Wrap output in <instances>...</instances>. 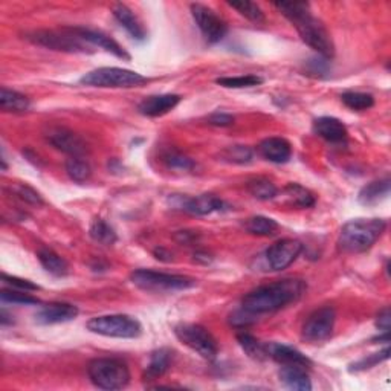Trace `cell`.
I'll return each instance as SVG.
<instances>
[{
  "mask_svg": "<svg viewBox=\"0 0 391 391\" xmlns=\"http://www.w3.org/2000/svg\"><path fill=\"white\" fill-rule=\"evenodd\" d=\"M75 35H78L79 39L86 41L91 46H98L104 51L110 52L115 57H118L121 60H130V56L127 54V51L124 49L118 41H115L112 37H109L108 34H104L101 31L96 30H89V28H82V26H77V28H70Z\"/></svg>",
  "mask_w": 391,
  "mask_h": 391,
  "instance_id": "obj_15",
  "label": "cell"
},
{
  "mask_svg": "<svg viewBox=\"0 0 391 391\" xmlns=\"http://www.w3.org/2000/svg\"><path fill=\"white\" fill-rule=\"evenodd\" d=\"M172 364V352L168 349H159L152 353L150 357V362L144 371V379L146 380H156L170 368Z\"/></svg>",
  "mask_w": 391,
  "mask_h": 391,
  "instance_id": "obj_24",
  "label": "cell"
},
{
  "mask_svg": "<svg viewBox=\"0 0 391 391\" xmlns=\"http://www.w3.org/2000/svg\"><path fill=\"white\" fill-rule=\"evenodd\" d=\"M46 139L52 147H56L60 152H63L72 158H82L87 152L86 142L75 135L74 132L68 129H51L46 135Z\"/></svg>",
  "mask_w": 391,
  "mask_h": 391,
  "instance_id": "obj_14",
  "label": "cell"
},
{
  "mask_svg": "<svg viewBox=\"0 0 391 391\" xmlns=\"http://www.w3.org/2000/svg\"><path fill=\"white\" fill-rule=\"evenodd\" d=\"M89 234L95 240L96 243H101L104 246H110L115 242H117V233H115V229L108 224V222H104L103 219H95L91 228H89Z\"/></svg>",
  "mask_w": 391,
  "mask_h": 391,
  "instance_id": "obj_28",
  "label": "cell"
},
{
  "mask_svg": "<svg viewBox=\"0 0 391 391\" xmlns=\"http://www.w3.org/2000/svg\"><path fill=\"white\" fill-rule=\"evenodd\" d=\"M387 222L382 219H357L347 222L338 237V248L345 254H361L368 251L384 234Z\"/></svg>",
  "mask_w": 391,
  "mask_h": 391,
  "instance_id": "obj_2",
  "label": "cell"
},
{
  "mask_svg": "<svg viewBox=\"0 0 391 391\" xmlns=\"http://www.w3.org/2000/svg\"><path fill=\"white\" fill-rule=\"evenodd\" d=\"M390 358V349H384L382 352L379 353H373L371 357L366 358V359H361L359 362L357 364H353L350 371H362V370H368L371 367H375L378 366V364H380L382 361H387Z\"/></svg>",
  "mask_w": 391,
  "mask_h": 391,
  "instance_id": "obj_40",
  "label": "cell"
},
{
  "mask_svg": "<svg viewBox=\"0 0 391 391\" xmlns=\"http://www.w3.org/2000/svg\"><path fill=\"white\" fill-rule=\"evenodd\" d=\"M301 251H303V243L298 240L283 238L266 251V262L272 271H283L298 259Z\"/></svg>",
  "mask_w": 391,
  "mask_h": 391,
  "instance_id": "obj_13",
  "label": "cell"
},
{
  "mask_svg": "<svg viewBox=\"0 0 391 391\" xmlns=\"http://www.w3.org/2000/svg\"><path fill=\"white\" fill-rule=\"evenodd\" d=\"M245 228L250 234L266 237V236H274L275 233H277L278 224L274 219L264 217V216H255V217L246 220Z\"/></svg>",
  "mask_w": 391,
  "mask_h": 391,
  "instance_id": "obj_30",
  "label": "cell"
},
{
  "mask_svg": "<svg viewBox=\"0 0 391 391\" xmlns=\"http://www.w3.org/2000/svg\"><path fill=\"white\" fill-rule=\"evenodd\" d=\"M0 298H2L4 303H11V305H39L40 300L35 298L30 293H26L25 290H19V289H2L0 292Z\"/></svg>",
  "mask_w": 391,
  "mask_h": 391,
  "instance_id": "obj_36",
  "label": "cell"
},
{
  "mask_svg": "<svg viewBox=\"0 0 391 391\" xmlns=\"http://www.w3.org/2000/svg\"><path fill=\"white\" fill-rule=\"evenodd\" d=\"M87 375L92 384L101 390H121L130 382L126 362L117 358H98L89 362Z\"/></svg>",
  "mask_w": 391,
  "mask_h": 391,
  "instance_id": "obj_3",
  "label": "cell"
},
{
  "mask_svg": "<svg viewBox=\"0 0 391 391\" xmlns=\"http://www.w3.org/2000/svg\"><path fill=\"white\" fill-rule=\"evenodd\" d=\"M112 13L115 19L118 20V23L132 35L133 39L139 41L147 39V31L144 28V25L141 23L138 15L133 13L127 5L115 4L112 6Z\"/></svg>",
  "mask_w": 391,
  "mask_h": 391,
  "instance_id": "obj_19",
  "label": "cell"
},
{
  "mask_svg": "<svg viewBox=\"0 0 391 391\" xmlns=\"http://www.w3.org/2000/svg\"><path fill=\"white\" fill-rule=\"evenodd\" d=\"M220 158L229 164H250L252 159V150L245 146H231L220 153Z\"/></svg>",
  "mask_w": 391,
  "mask_h": 391,
  "instance_id": "obj_34",
  "label": "cell"
},
{
  "mask_svg": "<svg viewBox=\"0 0 391 391\" xmlns=\"http://www.w3.org/2000/svg\"><path fill=\"white\" fill-rule=\"evenodd\" d=\"M174 333L182 344L190 347L202 358L216 359L219 353V345L216 338L212 336L205 327L199 324H179L174 327Z\"/></svg>",
  "mask_w": 391,
  "mask_h": 391,
  "instance_id": "obj_9",
  "label": "cell"
},
{
  "mask_svg": "<svg viewBox=\"0 0 391 391\" xmlns=\"http://www.w3.org/2000/svg\"><path fill=\"white\" fill-rule=\"evenodd\" d=\"M309 70L315 75H323L328 72V58H324L319 56V58H312L307 61Z\"/></svg>",
  "mask_w": 391,
  "mask_h": 391,
  "instance_id": "obj_43",
  "label": "cell"
},
{
  "mask_svg": "<svg viewBox=\"0 0 391 391\" xmlns=\"http://www.w3.org/2000/svg\"><path fill=\"white\" fill-rule=\"evenodd\" d=\"M390 326H391V314H390V307L382 309L378 318H376V327L379 328L380 332L388 333L390 332Z\"/></svg>",
  "mask_w": 391,
  "mask_h": 391,
  "instance_id": "obj_45",
  "label": "cell"
},
{
  "mask_svg": "<svg viewBox=\"0 0 391 391\" xmlns=\"http://www.w3.org/2000/svg\"><path fill=\"white\" fill-rule=\"evenodd\" d=\"M2 281L13 289H19V290H25V292L40 289L37 284H34L30 280H23V278H19V277H11V275H6V274H2Z\"/></svg>",
  "mask_w": 391,
  "mask_h": 391,
  "instance_id": "obj_42",
  "label": "cell"
},
{
  "mask_svg": "<svg viewBox=\"0 0 391 391\" xmlns=\"http://www.w3.org/2000/svg\"><path fill=\"white\" fill-rule=\"evenodd\" d=\"M170 205L191 216H207L211 212H224L229 210L228 203L216 198L214 194H200L194 198L174 194L170 198Z\"/></svg>",
  "mask_w": 391,
  "mask_h": 391,
  "instance_id": "obj_11",
  "label": "cell"
},
{
  "mask_svg": "<svg viewBox=\"0 0 391 391\" xmlns=\"http://www.w3.org/2000/svg\"><path fill=\"white\" fill-rule=\"evenodd\" d=\"M155 257L161 262H172L173 260V254L168 252L167 250H164V248H158V250H155Z\"/></svg>",
  "mask_w": 391,
  "mask_h": 391,
  "instance_id": "obj_46",
  "label": "cell"
},
{
  "mask_svg": "<svg viewBox=\"0 0 391 391\" xmlns=\"http://www.w3.org/2000/svg\"><path fill=\"white\" fill-rule=\"evenodd\" d=\"M259 153L269 162L286 164L292 156V147L284 138H268L260 142Z\"/></svg>",
  "mask_w": 391,
  "mask_h": 391,
  "instance_id": "obj_20",
  "label": "cell"
},
{
  "mask_svg": "<svg viewBox=\"0 0 391 391\" xmlns=\"http://www.w3.org/2000/svg\"><path fill=\"white\" fill-rule=\"evenodd\" d=\"M216 83L228 87V89H243V87H254L263 83V78L257 75H240V77H222L217 78Z\"/></svg>",
  "mask_w": 391,
  "mask_h": 391,
  "instance_id": "obj_35",
  "label": "cell"
},
{
  "mask_svg": "<svg viewBox=\"0 0 391 391\" xmlns=\"http://www.w3.org/2000/svg\"><path fill=\"white\" fill-rule=\"evenodd\" d=\"M26 40H30L40 46L54 49V51H63V52H72V54H86L89 46L86 41L75 35L70 28H65L61 32L57 31H32L26 34Z\"/></svg>",
  "mask_w": 391,
  "mask_h": 391,
  "instance_id": "obj_8",
  "label": "cell"
},
{
  "mask_svg": "<svg viewBox=\"0 0 391 391\" xmlns=\"http://www.w3.org/2000/svg\"><path fill=\"white\" fill-rule=\"evenodd\" d=\"M11 191L19 198L20 200L26 202V203H30V205H43V199H41V196L35 191L34 188H31V186L28 185H25V184H17L14 185Z\"/></svg>",
  "mask_w": 391,
  "mask_h": 391,
  "instance_id": "obj_39",
  "label": "cell"
},
{
  "mask_svg": "<svg viewBox=\"0 0 391 391\" xmlns=\"http://www.w3.org/2000/svg\"><path fill=\"white\" fill-rule=\"evenodd\" d=\"M248 191L259 200H272L278 194L277 186L264 177H255V179L248 182Z\"/></svg>",
  "mask_w": 391,
  "mask_h": 391,
  "instance_id": "obj_31",
  "label": "cell"
},
{
  "mask_svg": "<svg viewBox=\"0 0 391 391\" xmlns=\"http://www.w3.org/2000/svg\"><path fill=\"white\" fill-rule=\"evenodd\" d=\"M257 316H259V315L250 312V310L245 309L242 306V309H238V310H236V312L231 314L229 323H231V326L238 327V328H243V327H248V326L254 324L257 321Z\"/></svg>",
  "mask_w": 391,
  "mask_h": 391,
  "instance_id": "obj_41",
  "label": "cell"
},
{
  "mask_svg": "<svg viewBox=\"0 0 391 391\" xmlns=\"http://www.w3.org/2000/svg\"><path fill=\"white\" fill-rule=\"evenodd\" d=\"M284 203L289 207L310 208L315 205V196L298 184H288L283 190Z\"/></svg>",
  "mask_w": 391,
  "mask_h": 391,
  "instance_id": "obj_23",
  "label": "cell"
},
{
  "mask_svg": "<svg viewBox=\"0 0 391 391\" xmlns=\"http://www.w3.org/2000/svg\"><path fill=\"white\" fill-rule=\"evenodd\" d=\"M191 15L208 43H217L226 35L228 26L220 15L202 4L191 5Z\"/></svg>",
  "mask_w": 391,
  "mask_h": 391,
  "instance_id": "obj_12",
  "label": "cell"
},
{
  "mask_svg": "<svg viewBox=\"0 0 391 391\" xmlns=\"http://www.w3.org/2000/svg\"><path fill=\"white\" fill-rule=\"evenodd\" d=\"M208 121H210V124H212V126H219V127H226V126H231V124H234V118L224 112L212 113L208 118Z\"/></svg>",
  "mask_w": 391,
  "mask_h": 391,
  "instance_id": "obj_44",
  "label": "cell"
},
{
  "mask_svg": "<svg viewBox=\"0 0 391 391\" xmlns=\"http://www.w3.org/2000/svg\"><path fill=\"white\" fill-rule=\"evenodd\" d=\"M342 103L352 110H368L375 105V98L364 92H345L341 95Z\"/></svg>",
  "mask_w": 391,
  "mask_h": 391,
  "instance_id": "obj_32",
  "label": "cell"
},
{
  "mask_svg": "<svg viewBox=\"0 0 391 391\" xmlns=\"http://www.w3.org/2000/svg\"><path fill=\"white\" fill-rule=\"evenodd\" d=\"M87 331L105 338H120V340H133L142 333V326L136 318L130 315H101L89 319Z\"/></svg>",
  "mask_w": 391,
  "mask_h": 391,
  "instance_id": "obj_6",
  "label": "cell"
},
{
  "mask_svg": "<svg viewBox=\"0 0 391 391\" xmlns=\"http://www.w3.org/2000/svg\"><path fill=\"white\" fill-rule=\"evenodd\" d=\"M336 312L332 306H324L310 314L303 324L301 336L309 342L327 341L333 333Z\"/></svg>",
  "mask_w": 391,
  "mask_h": 391,
  "instance_id": "obj_10",
  "label": "cell"
},
{
  "mask_svg": "<svg viewBox=\"0 0 391 391\" xmlns=\"http://www.w3.org/2000/svg\"><path fill=\"white\" fill-rule=\"evenodd\" d=\"M237 341L240 344V347L243 349V352L250 358L257 359V361H263V359L268 358V353H266V344L260 342L252 335H250V333H238L237 335Z\"/></svg>",
  "mask_w": 391,
  "mask_h": 391,
  "instance_id": "obj_29",
  "label": "cell"
},
{
  "mask_svg": "<svg viewBox=\"0 0 391 391\" xmlns=\"http://www.w3.org/2000/svg\"><path fill=\"white\" fill-rule=\"evenodd\" d=\"M280 380L284 387L295 391H310L312 390V382L306 373V367L300 366H283L280 373Z\"/></svg>",
  "mask_w": 391,
  "mask_h": 391,
  "instance_id": "obj_22",
  "label": "cell"
},
{
  "mask_svg": "<svg viewBox=\"0 0 391 391\" xmlns=\"http://www.w3.org/2000/svg\"><path fill=\"white\" fill-rule=\"evenodd\" d=\"M290 22L297 28L301 40L316 51L319 56L324 58L333 57L335 46L331 34H328L324 23L312 15L310 10L295 15L290 19Z\"/></svg>",
  "mask_w": 391,
  "mask_h": 391,
  "instance_id": "obj_4",
  "label": "cell"
},
{
  "mask_svg": "<svg viewBox=\"0 0 391 391\" xmlns=\"http://www.w3.org/2000/svg\"><path fill=\"white\" fill-rule=\"evenodd\" d=\"M181 95L176 94H165V95H153L142 100L138 105V110L141 115L150 118L162 117V115L172 112L177 104L181 103Z\"/></svg>",
  "mask_w": 391,
  "mask_h": 391,
  "instance_id": "obj_17",
  "label": "cell"
},
{
  "mask_svg": "<svg viewBox=\"0 0 391 391\" xmlns=\"http://www.w3.org/2000/svg\"><path fill=\"white\" fill-rule=\"evenodd\" d=\"M314 130L319 138L333 142V144L347 139V127L340 120L333 117H321L315 120Z\"/></svg>",
  "mask_w": 391,
  "mask_h": 391,
  "instance_id": "obj_21",
  "label": "cell"
},
{
  "mask_svg": "<svg viewBox=\"0 0 391 391\" xmlns=\"http://www.w3.org/2000/svg\"><path fill=\"white\" fill-rule=\"evenodd\" d=\"M164 162L167 164V167L173 168V170H182V172H190L194 168V162L193 159H190L188 156H185L179 152H168L164 155Z\"/></svg>",
  "mask_w": 391,
  "mask_h": 391,
  "instance_id": "obj_38",
  "label": "cell"
},
{
  "mask_svg": "<svg viewBox=\"0 0 391 391\" xmlns=\"http://www.w3.org/2000/svg\"><path fill=\"white\" fill-rule=\"evenodd\" d=\"M130 280L136 288L146 292H155V293L179 292L196 286V280L185 277V275L164 274V272H156L150 269H138L135 272H132Z\"/></svg>",
  "mask_w": 391,
  "mask_h": 391,
  "instance_id": "obj_5",
  "label": "cell"
},
{
  "mask_svg": "<svg viewBox=\"0 0 391 391\" xmlns=\"http://www.w3.org/2000/svg\"><path fill=\"white\" fill-rule=\"evenodd\" d=\"M390 186H391V182L388 177L387 179L370 182L359 191L358 200L362 203V205H376V203L384 200L390 194Z\"/></svg>",
  "mask_w": 391,
  "mask_h": 391,
  "instance_id": "obj_25",
  "label": "cell"
},
{
  "mask_svg": "<svg viewBox=\"0 0 391 391\" xmlns=\"http://www.w3.org/2000/svg\"><path fill=\"white\" fill-rule=\"evenodd\" d=\"M229 6L234 8V10L238 11L243 17H246L248 20L255 22V23L264 22V14L262 11V8L257 4H252V2H229Z\"/></svg>",
  "mask_w": 391,
  "mask_h": 391,
  "instance_id": "obj_37",
  "label": "cell"
},
{
  "mask_svg": "<svg viewBox=\"0 0 391 391\" xmlns=\"http://www.w3.org/2000/svg\"><path fill=\"white\" fill-rule=\"evenodd\" d=\"M79 83L91 87H112V89H130L147 83V78L135 70L122 68H100L91 70L79 78Z\"/></svg>",
  "mask_w": 391,
  "mask_h": 391,
  "instance_id": "obj_7",
  "label": "cell"
},
{
  "mask_svg": "<svg viewBox=\"0 0 391 391\" xmlns=\"http://www.w3.org/2000/svg\"><path fill=\"white\" fill-rule=\"evenodd\" d=\"M66 173L74 182H86L92 174L91 165L79 158H70L66 162Z\"/></svg>",
  "mask_w": 391,
  "mask_h": 391,
  "instance_id": "obj_33",
  "label": "cell"
},
{
  "mask_svg": "<svg viewBox=\"0 0 391 391\" xmlns=\"http://www.w3.org/2000/svg\"><path fill=\"white\" fill-rule=\"evenodd\" d=\"M37 259L43 268L49 274L56 275V277H65V275L69 274V266L66 260L61 259V257L54 251L41 248V250L37 252Z\"/></svg>",
  "mask_w": 391,
  "mask_h": 391,
  "instance_id": "obj_27",
  "label": "cell"
},
{
  "mask_svg": "<svg viewBox=\"0 0 391 391\" xmlns=\"http://www.w3.org/2000/svg\"><path fill=\"white\" fill-rule=\"evenodd\" d=\"M0 108L5 112L20 113L30 110L31 101L28 96H25L20 92L11 91V89L8 87H2V91H0Z\"/></svg>",
  "mask_w": 391,
  "mask_h": 391,
  "instance_id": "obj_26",
  "label": "cell"
},
{
  "mask_svg": "<svg viewBox=\"0 0 391 391\" xmlns=\"http://www.w3.org/2000/svg\"><path fill=\"white\" fill-rule=\"evenodd\" d=\"M266 353L268 358L277 361L281 366H300V367H309L312 361H310L306 354L297 350L290 345H284L278 342H268L266 344Z\"/></svg>",
  "mask_w": 391,
  "mask_h": 391,
  "instance_id": "obj_18",
  "label": "cell"
},
{
  "mask_svg": "<svg viewBox=\"0 0 391 391\" xmlns=\"http://www.w3.org/2000/svg\"><path fill=\"white\" fill-rule=\"evenodd\" d=\"M79 314L77 306L69 303H51L43 306L37 314H35V321L39 324H61L69 323L75 319Z\"/></svg>",
  "mask_w": 391,
  "mask_h": 391,
  "instance_id": "obj_16",
  "label": "cell"
},
{
  "mask_svg": "<svg viewBox=\"0 0 391 391\" xmlns=\"http://www.w3.org/2000/svg\"><path fill=\"white\" fill-rule=\"evenodd\" d=\"M306 292V283L298 278H284L246 293L242 306L255 315L272 314L295 303Z\"/></svg>",
  "mask_w": 391,
  "mask_h": 391,
  "instance_id": "obj_1",
  "label": "cell"
}]
</instances>
